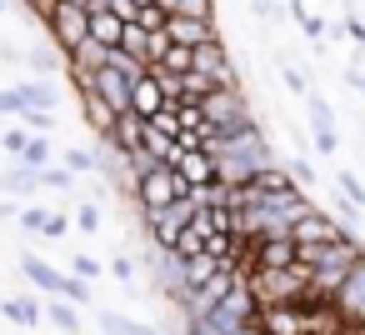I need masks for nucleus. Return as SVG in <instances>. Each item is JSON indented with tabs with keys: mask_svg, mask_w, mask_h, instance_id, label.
I'll return each instance as SVG.
<instances>
[{
	"mask_svg": "<svg viewBox=\"0 0 365 335\" xmlns=\"http://www.w3.org/2000/svg\"><path fill=\"white\" fill-rule=\"evenodd\" d=\"M245 285H250L255 305H305V300H320V295H310V275H305L300 260H290V265H255V270H245Z\"/></svg>",
	"mask_w": 365,
	"mask_h": 335,
	"instance_id": "nucleus-1",
	"label": "nucleus"
},
{
	"mask_svg": "<svg viewBox=\"0 0 365 335\" xmlns=\"http://www.w3.org/2000/svg\"><path fill=\"white\" fill-rule=\"evenodd\" d=\"M200 320V330L205 335H240L245 325H255V295H250V285H245V275L205 310V315H195Z\"/></svg>",
	"mask_w": 365,
	"mask_h": 335,
	"instance_id": "nucleus-2",
	"label": "nucleus"
},
{
	"mask_svg": "<svg viewBox=\"0 0 365 335\" xmlns=\"http://www.w3.org/2000/svg\"><path fill=\"white\" fill-rule=\"evenodd\" d=\"M130 185H135V205H140V210H160V205H170L175 195H185V180L175 175V165H150V170L135 175Z\"/></svg>",
	"mask_w": 365,
	"mask_h": 335,
	"instance_id": "nucleus-3",
	"label": "nucleus"
},
{
	"mask_svg": "<svg viewBox=\"0 0 365 335\" xmlns=\"http://www.w3.org/2000/svg\"><path fill=\"white\" fill-rule=\"evenodd\" d=\"M330 310L340 315V325H355L365 315V250L355 255V265L340 275V285L330 290Z\"/></svg>",
	"mask_w": 365,
	"mask_h": 335,
	"instance_id": "nucleus-4",
	"label": "nucleus"
},
{
	"mask_svg": "<svg viewBox=\"0 0 365 335\" xmlns=\"http://www.w3.org/2000/svg\"><path fill=\"white\" fill-rule=\"evenodd\" d=\"M190 71H200L210 86H240L230 56H225V41H205V46H190Z\"/></svg>",
	"mask_w": 365,
	"mask_h": 335,
	"instance_id": "nucleus-5",
	"label": "nucleus"
},
{
	"mask_svg": "<svg viewBox=\"0 0 365 335\" xmlns=\"http://www.w3.org/2000/svg\"><path fill=\"white\" fill-rule=\"evenodd\" d=\"M81 86H91V91L115 110V115H120V110H130V76H120V71H110V66H96Z\"/></svg>",
	"mask_w": 365,
	"mask_h": 335,
	"instance_id": "nucleus-6",
	"label": "nucleus"
},
{
	"mask_svg": "<svg viewBox=\"0 0 365 335\" xmlns=\"http://www.w3.org/2000/svg\"><path fill=\"white\" fill-rule=\"evenodd\" d=\"M335 235H345V225L340 220H330L325 210H305V215H295L290 220V245H320V240H335Z\"/></svg>",
	"mask_w": 365,
	"mask_h": 335,
	"instance_id": "nucleus-7",
	"label": "nucleus"
},
{
	"mask_svg": "<svg viewBox=\"0 0 365 335\" xmlns=\"http://www.w3.org/2000/svg\"><path fill=\"white\" fill-rule=\"evenodd\" d=\"M225 260L215 255V250H195V255H185V260H175V280H180V290H175V300H185L195 285H205L215 270H220Z\"/></svg>",
	"mask_w": 365,
	"mask_h": 335,
	"instance_id": "nucleus-8",
	"label": "nucleus"
},
{
	"mask_svg": "<svg viewBox=\"0 0 365 335\" xmlns=\"http://www.w3.org/2000/svg\"><path fill=\"white\" fill-rule=\"evenodd\" d=\"M260 335H305V305H255Z\"/></svg>",
	"mask_w": 365,
	"mask_h": 335,
	"instance_id": "nucleus-9",
	"label": "nucleus"
},
{
	"mask_svg": "<svg viewBox=\"0 0 365 335\" xmlns=\"http://www.w3.org/2000/svg\"><path fill=\"white\" fill-rule=\"evenodd\" d=\"M165 41H175V46H205V41H220V31H215V21L165 16Z\"/></svg>",
	"mask_w": 365,
	"mask_h": 335,
	"instance_id": "nucleus-10",
	"label": "nucleus"
},
{
	"mask_svg": "<svg viewBox=\"0 0 365 335\" xmlns=\"http://www.w3.org/2000/svg\"><path fill=\"white\" fill-rule=\"evenodd\" d=\"M175 175H180L185 185H210V180H215V160H210V150H205V145L180 150V155H175Z\"/></svg>",
	"mask_w": 365,
	"mask_h": 335,
	"instance_id": "nucleus-11",
	"label": "nucleus"
},
{
	"mask_svg": "<svg viewBox=\"0 0 365 335\" xmlns=\"http://www.w3.org/2000/svg\"><path fill=\"white\" fill-rule=\"evenodd\" d=\"M160 105H165V91H160V81H155L150 71H140V76L130 81V110L145 120V115H155Z\"/></svg>",
	"mask_w": 365,
	"mask_h": 335,
	"instance_id": "nucleus-12",
	"label": "nucleus"
},
{
	"mask_svg": "<svg viewBox=\"0 0 365 335\" xmlns=\"http://www.w3.org/2000/svg\"><path fill=\"white\" fill-rule=\"evenodd\" d=\"M140 150H145L150 160H160V165H175V155H180V145H175V135H165V130H155L150 120H140Z\"/></svg>",
	"mask_w": 365,
	"mask_h": 335,
	"instance_id": "nucleus-13",
	"label": "nucleus"
},
{
	"mask_svg": "<svg viewBox=\"0 0 365 335\" xmlns=\"http://www.w3.org/2000/svg\"><path fill=\"white\" fill-rule=\"evenodd\" d=\"M76 96H81V115H86V125H91L96 135H106V130H110V120H115V110H110L91 86H76Z\"/></svg>",
	"mask_w": 365,
	"mask_h": 335,
	"instance_id": "nucleus-14",
	"label": "nucleus"
},
{
	"mask_svg": "<svg viewBox=\"0 0 365 335\" xmlns=\"http://www.w3.org/2000/svg\"><path fill=\"white\" fill-rule=\"evenodd\" d=\"M21 270H26V280H31L36 290H46V295H61V285H66V275H61L56 265H46L41 255H21Z\"/></svg>",
	"mask_w": 365,
	"mask_h": 335,
	"instance_id": "nucleus-15",
	"label": "nucleus"
},
{
	"mask_svg": "<svg viewBox=\"0 0 365 335\" xmlns=\"http://www.w3.org/2000/svg\"><path fill=\"white\" fill-rule=\"evenodd\" d=\"M120 26H125V21H120L115 11H106V6H96V11L86 16V36L101 41V46H115V41H120Z\"/></svg>",
	"mask_w": 365,
	"mask_h": 335,
	"instance_id": "nucleus-16",
	"label": "nucleus"
},
{
	"mask_svg": "<svg viewBox=\"0 0 365 335\" xmlns=\"http://www.w3.org/2000/svg\"><path fill=\"white\" fill-rule=\"evenodd\" d=\"M106 140H110L120 155H125V150H135V145H140V115H135V110H120V115L110 120Z\"/></svg>",
	"mask_w": 365,
	"mask_h": 335,
	"instance_id": "nucleus-17",
	"label": "nucleus"
},
{
	"mask_svg": "<svg viewBox=\"0 0 365 335\" xmlns=\"http://www.w3.org/2000/svg\"><path fill=\"white\" fill-rule=\"evenodd\" d=\"M0 190H6V195H31V190H41V170L16 160L11 170H0Z\"/></svg>",
	"mask_w": 365,
	"mask_h": 335,
	"instance_id": "nucleus-18",
	"label": "nucleus"
},
{
	"mask_svg": "<svg viewBox=\"0 0 365 335\" xmlns=\"http://www.w3.org/2000/svg\"><path fill=\"white\" fill-rule=\"evenodd\" d=\"M115 46H120V51H130L135 61H145V66H150V31H145V26L125 21V26H120V41H115Z\"/></svg>",
	"mask_w": 365,
	"mask_h": 335,
	"instance_id": "nucleus-19",
	"label": "nucleus"
},
{
	"mask_svg": "<svg viewBox=\"0 0 365 335\" xmlns=\"http://www.w3.org/2000/svg\"><path fill=\"white\" fill-rule=\"evenodd\" d=\"M16 91H21V100L31 110H56V100H61V91L51 81H31V86H16Z\"/></svg>",
	"mask_w": 365,
	"mask_h": 335,
	"instance_id": "nucleus-20",
	"label": "nucleus"
},
{
	"mask_svg": "<svg viewBox=\"0 0 365 335\" xmlns=\"http://www.w3.org/2000/svg\"><path fill=\"white\" fill-rule=\"evenodd\" d=\"M101 330L106 335H160V330H150V325H140V320H130L120 310H101Z\"/></svg>",
	"mask_w": 365,
	"mask_h": 335,
	"instance_id": "nucleus-21",
	"label": "nucleus"
},
{
	"mask_svg": "<svg viewBox=\"0 0 365 335\" xmlns=\"http://www.w3.org/2000/svg\"><path fill=\"white\" fill-rule=\"evenodd\" d=\"M0 310H6V320H16V325H41V305L36 300H26V295H6V305H0Z\"/></svg>",
	"mask_w": 365,
	"mask_h": 335,
	"instance_id": "nucleus-22",
	"label": "nucleus"
},
{
	"mask_svg": "<svg viewBox=\"0 0 365 335\" xmlns=\"http://www.w3.org/2000/svg\"><path fill=\"white\" fill-rule=\"evenodd\" d=\"M51 320H56L61 335H81V310L71 300H61V295H51Z\"/></svg>",
	"mask_w": 365,
	"mask_h": 335,
	"instance_id": "nucleus-23",
	"label": "nucleus"
},
{
	"mask_svg": "<svg viewBox=\"0 0 365 335\" xmlns=\"http://www.w3.org/2000/svg\"><path fill=\"white\" fill-rule=\"evenodd\" d=\"M101 66H110V71H120V76H130V81L145 71V61H135V56L120 51V46H106V61H101Z\"/></svg>",
	"mask_w": 365,
	"mask_h": 335,
	"instance_id": "nucleus-24",
	"label": "nucleus"
},
{
	"mask_svg": "<svg viewBox=\"0 0 365 335\" xmlns=\"http://www.w3.org/2000/svg\"><path fill=\"white\" fill-rule=\"evenodd\" d=\"M195 250H205V235H200V230H190V220H185V230L170 240V255H175V260H185V255H195Z\"/></svg>",
	"mask_w": 365,
	"mask_h": 335,
	"instance_id": "nucleus-25",
	"label": "nucleus"
},
{
	"mask_svg": "<svg viewBox=\"0 0 365 335\" xmlns=\"http://www.w3.org/2000/svg\"><path fill=\"white\" fill-rule=\"evenodd\" d=\"M26 61H31V71L51 76V71L61 66V51H56V46H31V51H26Z\"/></svg>",
	"mask_w": 365,
	"mask_h": 335,
	"instance_id": "nucleus-26",
	"label": "nucleus"
},
{
	"mask_svg": "<svg viewBox=\"0 0 365 335\" xmlns=\"http://www.w3.org/2000/svg\"><path fill=\"white\" fill-rule=\"evenodd\" d=\"M16 160H26V165H46V160H51V140H46V135H26V145H21Z\"/></svg>",
	"mask_w": 365,
	"mask_h": 335,
	"instance_id": "nucleus-27",
	"label": "nucleus"
},
{
	"mask_svg": "<svg viewBox=\"0 0 365 335\" xmlns=\"http://www.w3.org/2000/svg\"><path fill=\"white\" fill-rule=\"evenodd\" d=\"M66 170H71V175H96V170H101V160H96L91 150L71 145V150H66Z\"/></svg>",
	"mask_w": 365,
	"mask_h": 335,
	"instance_id": "nucleus-28",
	"label": "nucleus"
},
{
	"mask_svg": "<svg viewBox=\"0 0 365 335\" xmlns=\"http://www.w3.org/2000/svg\"><path fill=\"white\" fill-rule=\"evenodd\" d=\"M36 170H41V190H71V180H76L71 170H56L51 160H46V165H36Z\"/></svg>",
	"mask_w": 365,
	"mask_h": 335,
	"instance_id": "nucleus-29",
	"label": "nucleus"
},
{
	"mask_svg": "<svg viewBox=\"0 0 365 335\" xmlns=\"http://www.w3.org/2000/svg\"><path fill=\"white\" fill-rule=\"evenodd\" d=\"M21 120H26V130H31V135H46V130L56 125V110H31V105H26V110H21Z\"/></svg>",
	"mask_w": 365,
	"mask_h": 335,
	"instance_id": "nucleus-30",
	"label": "nucleus"
},
{
	"mask_svg": "<svg viewBox=\"0 0 365 335\" xmlns=\"http://www.w3.org/2000/svg\"><path fill=\"white\" fill-rule=\"evenodd\" d=\"M135 26H145V31H165V11L155 6V0H150V6H135Z\"/></svg>",
	"mask_w": 365,
	"mask_h": 335,
	"instance_id": "nucleus-31",
	"label": "nucleus"
},
{
	"mask_svg": "<svg viewBox=\"0 0 365 335\" xmlns=\"http://www.w3.org/2000/svg\"><path fill=\"white\" fill-rule=\"evenodd\" d=\"M61 300H71V305H86V300H91V285H86L81 275H66V285H61Z\"/></svg>",
	"mask_w": 365,
	"mask_h": 335,
	"instance_id": "nucleus-32",
	"label": "nucleus"
},
{
	"mask_svg": "<svg viewBox=\"0 0 365 335\" xmlns=\"http://www.w3.org/2000/svg\"><path fill=\"white\" fill-rule=\"evenodd\" d=\"M46 215H51V210H46V205H26V210H16V220H21V225H26V230H36V235H41V230H46Z\"/></svg>",
	"mask_w": 365,
	"mask_h": 335,
	"instance_id": "nucleus-33",
	"label": "nucleus"
},
{
	"mask_svg": "<svg viewBox=\"0 0 365 335\" xmlns=\"http://www.w3.org/2000/svg\"><path fill=\"white\" fill-rule=\"evenodd\" d=\"M310 120H315V130H335V115H330V105H325V100H315V96H310Z\"/></svg>",
	"mask_w": 365,
	"mask_h": 335,
	"instance_id": "nucleus-34",
	"label": "nucleus"
},
{
	"mask_svg": "<svg viewBox=\"0 0 365 335\" xmlns=\"http://www.w3.org/2000/svg\"><path fill=\"white\" fill-rule=\"evenodd\" d=\"M71 275H81V280H96V275H101V260H91V255H76V260H71Z\"/></svg>",
	"mask_w": 365,
	"mask_h": 335,
	"instance_id": "nucleus-35",
	"label": "nucleus"
},
{
	"mask_svg": "<svg viewBox=\"0 0 365 335\" xmlns=\"http://www.w3.org/2000/svg\"><path fill=\"white\" fill-rule=\"evenodd\" d=\"M110 275H115L120 285H130V280H135V260H130V255H115V260H110Z\"/></svg>",
	"mask_w": 365,
	"mask_h": 335,
	"instance_id": "nucleus-36",
	"label": "nucleus"
},
{
	"mask_svg": "<svg viewBox=\"0 0 365 335\" xmlns=\"http://www.w3.org/2000/svg\"><path fill=\"white\" fill-rule=\"evenodd\" d=\"M340 190H345V200H350V205H360V210H365V185H360L355 175H340Z\"/></svg>",
	"mask_w": 365,
	"mask_h": 335,
	"instance_id": "nucleus-37",
	"label": "nucleus"
},
{
	"mask_svg": "<svg viewBox=\"0 0 365 335\" xmlns=\"http://www.w3.org/2000/svg\"><path fill=\"white\" fill-rule=\"evenodd\" d=\"M290 16H295V21L305 26V36H310V41H320V21H315V16H305V11L295 6V0H290Z\"/></svg>",
	"mask_w": 365,
	"mask_h": 335,
	"instance_id": "nucleus-38",
	"label": "nucleus"
},
{
	"mask_svg": "<svg viewBox=\"0 0 365 335\" xmlns=\"http://www.w3.org/2000/svg\"><path fill=\"white\" fill-rule=\"evenodd\" d=\"M290 180H295V185H310V180H315V165H310V160H290Z\"/></svg>",
	"mask_w": 365,
	"mask_h": 335,
	"instance_id": "nucleus-39",
	"label": "nucleus"
},
{
	"mask_svg": "<svg viewBox=\"0 0 365 335\" xmlns=\"http://www.w3.org/2000/svg\"><path fill=\"white\" fill-rule=\"evenodd\" d=\"M76 225H81V230H101V210H96V205H81V210H76Z\"/></svg>",
	"mask_w": 365,
	"mask_h": 335,
	"instance_id": "nucleus-40",
	"label": "nucleus"
},
{
	"mask_svg": "<svg viewBox=\"0 0 365 335\" xmlns=\"http://www.w3.org/2000/svg\"><path fill=\"white\" fill-rule=\"evenodd\" d=\"M0 145H6V155H21V145H26V130H0Z\"/></svg>",
	"mask_w": 365,
	"mask_h": 335,
	"instance_id": "nucleus-41",
	"label": "nucleus"
},
{
	"mask_svg": "<svg viewBox=\"0 0 365 335\" xmlns=\"http://www.w3.org/2000/svg\"><path fill=\"white\" fill-rule=\"evenodd\" d=\"M66 230H71V220L51 210V215H46V230H41V235H66Z\"/></svg>",
	"mask_w": 365,
	"mask_h": 335,
	"instance_id": "nucleus-42",
	"label": "nucleus"
},
{
	"mask_svg": "<svg viewBox=\"0 0 365 335\" xmlns=\"http://www.w3.org/2000/svg\"><path fill=\"white\" fill-rule=\"evenodd\" d=\"M315 145H320L325 155H335V145H340V135H335V130H315Z\"/></svg>",
	"mask_w": 365,
	"mask_h": 335,
	"instance_id": "nucleus-43",
	"label": "nucleus"
},
{
	"mask_svg": "<svg viewBox=\"0 0 365 335\" xmlns=\"http://www.w3.org/2000/svg\"><path fill=\"white\" fill-rule=\"evenodd\" d=\"M285 86H290V91H295V96H305V76H300V71H295V66H285Z\"/></svg>",
	"mask_w": 365,
	"mask_h": 335,
	"instance_id": "nucleus-44",
	"label": "nucleus"
},
{
	"mask_svg": "<svg viewBox=\"0 0 365 335\" xmlns=\"http://www.w3.org/2000/svg\"><path fill=\"white\" fill-rule=\"evenodd\" d=\"M250 11L255 16H270V0H250Z\"/></svg>",
	"mask_w": 365,
	"mask_h": 335,
	"instance_id": "nucleus-45",
	"label": "nucleus"
},
{
	"mask_svg": "<svg viewBox=\"0 0 365 335\" xmlns=\"http://www.w3.org/2000/svg\"><path fill=\"white\" fill-rule=\"evenodd\" d=\"M350 86H355V91L365 96V76H360V71H350Z\"/></svg>",
	"mask_w": 365,
	"mask_h": 335,
	"instance_id": "nucleus-46",
	"label": "nucleus"
},
{
	"mask_svg": "<svg viewBox=\"0 0 365 335\" xmlns=\"http://www.w3.org/2000/svg\"><path fill=\"white\" fill-rule=\"evenodd\" d=\"M16 210H21V205H0V220H16Z\"/></svg>",
	"mask_w": 365,
	"mask_h": 335,
	"instance_id": "nucleus-47",
	"label": "nucleus"
},
{
	"mask_svg": "<svg viewBox=\"0 0 365 335\" xmlns=\"http://www.w3.org/2000/svg\"><path fill=\"white\" fill-rule=\"evenodd\" d=\"M96 6H101V0H86V11H96Z\"/></svg>",
	"mask_w": 365,
	"mask_h": 335,
	"instance_id": "nucleus-48",
	"label": "nucleus"
},
{
	"mask_svg": "<svg viewBox=\"0 0 365 335\" xmlns=\"http://www.w3.org/2000/svg\"><path fill=\"white\" fill-rule=\"evenodd\" d=\"M0 16H6V0H0Z\"/></svg>",
	"mask_w": 365,
	"mask_h": 335,
	"instance_id": "nucleus-49",
	"label": "nucleus"
}]
</instances>
